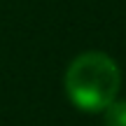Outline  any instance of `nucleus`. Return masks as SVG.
<instances>
[{
  "label": "nucleus",
  "instance_id": "obj_2",
  "mask_svg": "<svg viewBox=\"0 0 126 126\" xmlns=\"http://www.w3.org/2000/svg\"><path fill=\"white\" fill-rule=\"evenodd\" d=\"M105 126H126V98H114L103 110Z\"/></svg>",
  "mask_w": 126,
  "mask_h": 126
},
{
  "label": "nucleus",
  "instance_id": "obj_1",
  "mask_svg": "<svg viewBox=\"0 0 126 126\" xmlns=\"http://www.w3.org/2000/svg\"><path fill=\"white\" fill-rule=\"evenodd\" d=\"M65 96L82 112H103L119 96L122 70L105 51H82L70 61L63 77Z\"/></svg>",
  "mask_w": 126,
  "mask_h": 126
}]
</instances>
